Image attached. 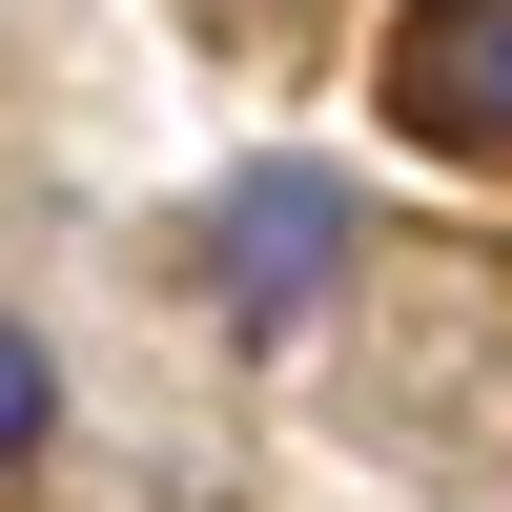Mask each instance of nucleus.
Instances as JSON below:
<instances>
[{
    "label": "nucleus",
    "mask_w": 512,
    "mask_h": 512,
    "mask_svg": "<svg viewBox=\"0 0 512 512\" xmlns=\"http://www.w3.org/2000/svg\"><path fill=\"white\" fill-rule=\"evenodd\" d=\"M328 267H349V205H328V164H246L226 205H205V287H226V328H308Z\"/></svg>",
    "instance_id": "nucleus-1"
},
{
    "label": "nucleus",
    "mask_w": 512,
    "mask_h": 512,
    "mask_svg": "<svg viewBox=\"0 0 512 512\" xmlns=\"http://www.w3.org/2000/svg\"><path fill=\"white\" fill-rule=\"evenodd\" d=\"M390 123L451 164H512V0H410L390 21Z\"/></svg>",
    "instance_id": "nucleus-2"
},
{
    "label": "nucleus",
    "mask_w": 512,
    "mask_h": 512,
    "mask_svg": "<svg viewBox=\"0 0 512 512\" xmlns=\"http://www.w3.org/2000/svg\"><path fill=\"white\" fill-rule=\"evenodd\" d=\"M41 431H62V369H41V328H0V472H21Z\"/></svg>",
    "instance_id": "nucleus-3"
}]
</instances>
